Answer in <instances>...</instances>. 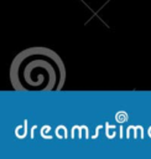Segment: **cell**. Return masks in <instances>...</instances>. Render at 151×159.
Instances as JSON below:
<instances>
[{
  "instance_id": "cell-1",
  "label": "cell",
  "mask_w": 151,
  "mask_h": 159,
  "mask_svg": "<svg viewBox=\"0 0 151 159\" xmlns=\"http://www.w3.org/2000/svg\"><path fill=\"white\" fill-rule=\"evenodd\" d=\"M64 80L62 58L47 47L26 48L10 66V81L16 91H57L63 87Z\"/></svg>"
}]
</instances>
